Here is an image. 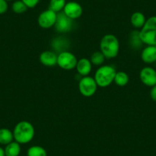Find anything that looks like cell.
Masks as SVG:
<instances>
[{"instance_id":"6da1fadb","label":"cell","mask_w":156,"mask_h":156,"mask_svg":"<svg viewBox=\"0 0 156 156\" xmlns=\"http://www.w3.org/2000/svg\"><path fill=\"white\" fill-rule=\"evenodd\" d=\"M14 140L22 144H28L31 142L35 135V130L32 124L28 121H20L18 122L13 129Z\"/></svg>"},{"instance_id":"7a4b0ae2","label":"cell","mask_w":156,"mask_h":156,"mask_svg":"<svg viewBox=\"0 0 156 156\" xmlns=\"http://www.w3.org/2000/svg\"><path fill=\"white\" fill-rule=\"evenodd\" d=\"M100 49L105 58L107 59L115 58L119 51V40L114 34H106L102 37L100 41Z\"/></svg>"},{"instance_id":"3957f363","label":"cell","mask_w":156,"mask_h":156,"mask_svg":"<svg viewBox=\"0 0 156 156\" xmlns=\"http://www.w3.org/2000/svg\"><path fill=\"white\" fill-rule=\"evenodd\" d=\"M139 37L143 44L156 46V16L146 19L145 25L139 31Z\"/></svg>"},{"instance_id":"277c9868","label":"cell","mask_w":156,"mask_h":156,"mask_svg":"<svg viewBox=\"0 0 156 156\" xmlns=\"http://www.w3.org/2000/svg\"><path fill=\"white\" fill-rule=\"evenodd\" d=\"M115 69L110 65L100 66L95 72L94 80L100 87H107L114 81Z\"/></svg>"},{"instance_id":"5b68a950","label":"cell","mask_w":156,"mask_h":156,"mask_svg":"<svg viewBox=\"0 0 156 156\" xmlns=\"http://www.w3.org/2000/svg\"><path fill=\"white\" fill-rule=\"evenodd\" d=\"M97 84L94 77L90 76H83L79 81L78 88L80 94L86 97H90L95 94L97 90Z\"/></svg>"},{"instance_id":"8992f818","label":"cell","mask_w":156,"mask_h":156,"mask_svg":"<svg viewBox=\"0 0 156 156\" xmlns=\"http://www.w3.org/2000/svg\"><path fill=\"white\" fill-rule=\"evenodd\" d=\"M77 61L78 60L73 54L67 51L60 52L58 55V65L61 68L66 70H70L76 68Z\"/></svg>"},{"instance_id":"52a82bcc","label":"cell","mask_w":156,"mask_h":156,"mask_svg":"<svg viewBox=\"0 0 156 156\" xmlns=\"http://www.w3.org/2000/svg\"><path fill=\"white\" fill-rule=\"evenodd\" d=\"M57 14L51 9H47L40 13L37 18V24L41 28L48 29L55 26L57 20Z\"/></svg>"},{"instance_id":"ba28073f","label":"cell","mask_w":156,"mask_h":156,"mask_svg":"<svg viewBox=\"0 0 156 156\" xmlns=\"http://www.w3.org/2000/svg\"><path fill=\"white\" fill-rule=\"evenodd\" d=\"M55 30L58 33H67L73 28V20L67 17L62 12L57 14V20L55 25Z\"/></svg>"},{"instance_id":"9c48e42d","label":"cell","mask_w":156,"mask_h":156,"mask_svg":"<svg viewBox=\"0 0 156 156\" xmlns=\"http://www.w3.org/2000/svg\"><path fill=\"white\" fill-rule=\"evenodd\" d=\"M139 77L143 84L148 87L156 85V70L151 67H145L141 70Z\"/></svg>"},{"instance_id":"30bf717a","label":"cell","mask_w":156,"mask_h":156,"mask_svg":"<svg viewBox=\"0 0 156 156\" xmlns=\"http://www.w3.org/2000/svg\"><path fill=\"white\" fill-rule=\"evenodd\" d=\"M63 12L72 20L77 19L83 14V8L76 2H67L63 9Z\"/></svg>"},{"instance_id":"8fae6325","label":"cell","mask_w":156,"mask_h":156,"mask_svg":"<svg viewBox=\"0 0 156 156\" xmlns=\"http://www.w3.org/2000/svg\"><path fill=\"white\" fill-rule=\"evenodd\" d=\"M39 61L46 67H54L58 64V55L52 51H44L39 56Z\"/></svg>"},{"instance_id":"7c38bea8","label":"cell","mask_w":156,"mask_h":156,"mask_svg":"<svg viewBox=\"0 0 156 156\" xmlns=\"http://www.w3.org/2000/svg\"><path fill=\"white\" fill-rule=\"evenodd\" d=\"M141 58L145 64H153L156 61V46L147 45L141 53Z\"/></svg>"},{"instance_id":"4fadbf2b","label":"cell","mask_w":156,"mask_h":156,"mask_svg":"<svg viewBox=\"0 0 156 156\" xmlns=\"http://www.w3.org/2000/svg\"><path fill=\"white\" fill-rule=\"evenodd\" d=\"M92 63L87 58H80L77 61L76 69L78 73H80L81 76H86L90 74L92 70Z\"/></svg>"},{"instance_id":"5bb4252c","label":"cell","mask_w":156,"mask_h":156,"mask_svg":"<svg viewBox=\"0 0 156 156\" xmlns=\"http://www.w3.org/2000/svg\"><path fill=\"white\" fill-rule=\"evenodd\" d=\"M146 22L145 15L141 12H135L130 17L131 25L136 28H142Z\"/></svg>"},{"instance_id":"9a60e30c","label":"cell","mask_w":156,"mask_h":156,"mask_svg":"<svg viewBox=\"0 0 156 156\" xmlns=\"http://www.w3.org/2000/svg\"><path fill=\"white\" fill-rule=\"evenodd\" d=\"M4 151L5 156H19L21 153V145L16 141H12L5 145Z\"/></svg>"},{"instance_id":"2e32d148","label":"cell","mask_w":156,"mask_h":156,"mask_svg":"<svg viewBox=\"0 0 156 156\" xmlns=\"http://www.w3.org/2000/svg\"><path fill=\"white\" fill-rule=\"evenodd\" d=\"M13 140V132L6 128L0 129V145H6Z\"/></svg>"},{"instance_id":"e0dca14e","label":"cell","mask_w":156,"mask_h":156,"mask_svg":"<svg viewBox=\"0 0 156 156\" xmlns=\"http://www.w3.org/2000/svg\"><path fill=\"white\" fill-rule=\"evenodd\" d=\"M129 75L126 72L119 71L116 72V73H115L113 82H115L117 86L124 87L127 85V83H129Z\"/></svg>"},{"instance_id":"ac0fdd59","label":"cell","mask_w":156,"mask_h":156,"mask_svg":"<svg viewBox=\"0 0 156 156\" xmlns=\"http://www.w3.org/2000/svg\"><path fill=\"white\" fill-rule=\"evenodd\" d=\"M27 156H48V153L43 147L33 145L27 150Z\"/></svg>"},{"instance_id":"d6986e66","label":"cell","mask_w":156,"mask_h":156,"mask_svg":"<svg viewBox=\"0 0 156 156\" xmlns=\"http://www.w3.org/2000/svg\"><path fill=\"white\" fill-rule=\"evenodd\" d=\"M66 0H50L49 9L52 10L55 12L58 13L63 11L66 5Z\"/></svg>"},{"instance_id":"ffe728a7","label":"cell","mask_w":156,"mask_h":156,"mask_svg":"<svg viewBox=\"0 0 156 156\" xmlns=\"http://www.w3.org/2000/svg\"><path fill=\"white\" fill-rule=\"evenodd\" d=\"M105 56L101 51H95L90 57V62L95 66H100L105 61Z\"/></svg>"},{"instance_id":"44dd1931","label":"cell","mask_w":156,"mask_h":156,"mask_svg":"<svg viewBox=\"0 0 156 156\" xmlns=\"http://www.w3.org/2000/svg\"><path fill=\"white\" fill-rule=\"evenodd\" d=\"M28 9V7L25 5V4L22 0H16L12 5V9L16 14H22V13L25 12Z\"/></svg>"},{"instance_id":"7402d4cb","label":"cell","mask_w":156,"mask_h":156,"mask_svg":"<svg viewBox=\"0 0 156 156\" xmlns=\"http://www.w3.org/2000/svg\"><path fill=\"white\" fill-rule=\"evenodd\" d=\"M22 1L29 9L34 8L40 2V0H22Z\"/></svg>"},{"instance_id":"603a6c76","label":"cell","mask_w":156,"mask_h":156,"mask_svg":"<svg viewBox=\"0 0 156 156\" xmlns=\"http://www.w3.org/2000/svg\"><path fill=\"white\" fill-rule=\"evenodd\" d=\"M8 3L5 0H0V15L5 13L8 10Z\"/></svg>"},{"instance_id":"cb8c5ba5","label":"cell","mask_w":156,"mask_h":156,"mask_svg":"<svg viewBox=\"0 0 156 156\" xmlns=\"http://www.w3.org/2000/svg\"><path fill=\"white\" fill-rule=\"evenodd\" d=\"M150 97H151V100L156 101V85L152 87L150 91Z\"/></svg>"},{"instance_id":"d4e9b609","label":"cell","mask_w":156,"mask_h":156,"mask_svg":"<svg viewBox=\"0 0 156 156\" xmlns=\"http://www.w3.org/2000/svg\"><path fill=\"white\" fill-rule=\"evenodd\" d=\"M0 156H5L4 148L0 146Z\"/></svg>"},{"instance_id":"484cf974","label":"cell","mask_w":156,"mask_h":156,"mask_svg":"<svg viewBox=\"0 0 156 156\" xmlns=\"http://www.w3.org/2000/svg\"><path fill=\"white\" fill-rule=\"evenodd\" d=\"M5 1H7V2H9V1H12V0H5Z\"/></svg>"}]
</instances>
